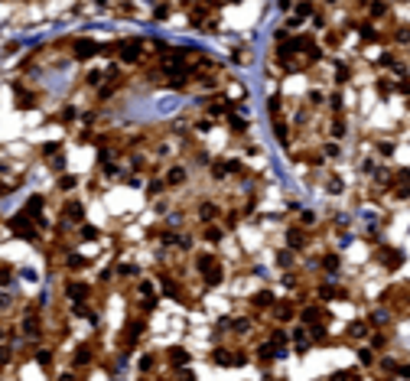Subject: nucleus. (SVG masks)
Wrapping results in <instances>:
<instances>
[{
    "label": "nucleus",
    "instance_id": "nucleus-38",
    "mask_svg": "<svg viewBox=\"0 0 410 381\" xmlns=\"http://www.w3.org/2000/svg\"><path fill=\"white\" fill-rule=\"evenodd\" d=\"M293 254H296V251H290V248H280V251H277V267H280L283 274L293 271V264H296V257H293Z\"/></svg>",
    "mask_w": 410,
    "mask_h": 381
},
{
    "label": "nucleus",
    "instance_id": "nucleus-17",
    "mask_svg": "<svg viewBox=\"0 0 410 381\" xmlns=\"http://www.w3.org/2000/svg\"><path fill=\"white\" fill-rule=\"evenodd\" d=\"M163 362H166V365H170L173 371L193 369V352L186 349V346H170V349L163 352Z\"/></svg>",
    "mask_w": 410,
    "mask_h": 381
},
{
    "label": "nucleus",
    "instance_id": "nucleus-41",
    "mask_svg": "<svg viewBox=\"0 0 410 381\" xmlns=\"http://www.w3.org/2000/svg\"><path fill=\"white\" fill-rule=\"evenodd\" d=\"M75 117H78L75 108H62V111H59L53 121H55V124H65V127H69V124H75Z\"/></svg>",
    "mask_w": 410,
    "mask_h": 381
},
{
    "label": "nucleus",
    "instance_id": "nucleus-23",
    "mask_svg": "<svg viewBox=\"0 0 410 381\" xmlns=\"http://www.w3.org/2000/svg\"><path fill=\"white\" fill-rule=\"evenodd\" d=\"M195 215H199V225H212V222H222V205L212 199H202L195 205Z\"/></svg>",
    "mask_w": 410,
    "mask_h": 381
},
{
    "label": "nucleus",
    "instance_id": "nucleus-35",
    "mask_svg": "<svg viewBox=\"0 0 410 381\" xmlns=\"http://www.w3.org/2000/svg\"><path fill=\"white\" fill-rule=\"evenodd\" d=\"M75 238H78V242H98V238H101V228H95V225L82 222V225L75 228Z\"/></svg>",
    "mask_w": 410,
    "mask_h": 381
},
{
    "label": "nucleus",
    "instance_id": "nucleus-37",
    "mask_svg": "<svg viewBox=\"0 0 410 381\" xmlns=\"http://www.w3.org/2000/svg\"><path fill=\"white\" fill-rule=\"evenodd\" d=\"M326 381H362V369H339V371H332Z\"/></svg>",
    "mask_w": 410,
    "mask_h": 381
},
{
    "label": "nucleus",
    "instance_id": "nucleus-14",
    "mask_svg": "<svg viewBox=\"0 0 410 381\" xmlns=\"http://www.w3.org/2000/svg\"><path fill=\"white\" fill-rule=\"evenodd\" d=\"M277 300H280V296L274 294L270 287H260L258 294H251L248 310L254 313V316H260V313H274V307H277Z\"/></svg>",
    "mask_w": 410,
    "mask_h": 381
},
{
    "label": "nucleus",
    "instance_id": "nucleus-32",
    "mask_svg": "<svg viewBox=\"0 0 410 381\" xmlns=\"http://www.w3.org/2000/svg\"><path fill=\"white\" fill-rule=\"evenodd\" d=\"M332 69H335V72H332V82L339 85V88H342V85H348L352 78H355V72H352V65H348V62H335Z\"/></svg>",
    "mask_w": 410,
    "mask_h": 381
},
{
    "label": "nucleus",
    "instance_id": "nucleus-1",
    "mask_svg": "<svg viewBox=\"0 0 410 381\" xmlns=\"http://www.w3.org/2000/svg\"><path fill=\"white\" fill-rule=\"evenodd\" d=\"M193 264H195V271H199V277H202L205 287H222L225 284V261H222L215 251H199Z\"/></svg>",
    "mask_w": 410,
    "mask_h": 381
},
{
    "label": "nucleus",
    "instance_id": "nucleus-8",
    "mask_svg": "<svg viewBox=\"0 0 410 381\" xmlns=\"http://www.w3.org/2000/svg\"><path fill=\"white\" fill-rule=\"evenodd\" d=\"M7 225H10V232L17 235V238H23V242H39V235H43V222H36V219L26 215L23 209L17 212Z\"/></svg>",
    "mask_w": 410,
    "mask_h": 381
},
{
    "label": "nucleus",
    "instance_id": "nucleus-30",
    "mask_svg": "<svg viewBox=\"0 0 410 381\" xmlns=\"http://www.w3.org/2000/svg\"><path fill=\"white\" fill-rule=\"evenodd\" d=\"M111 271H114V277H118L121 284H127V280H134V277L141 274V267L130 264V261H118V264L111 267Z\"/></svg>",
    "mask_w": 410,
    "mask_h": 381
},
{
    "label": "nucleus",
    "instance_id": "nucleus-16",
    "mask_svg": "<svg viewBox=\"0 0 410 381\" xmlns=\"http://www.w3.org/2000/svg\"><path fill=\"white\" fill-rule=\"evenodd\" d=\"M316 296H319V303H332V300L348 303V300H352V290L342 284H332V280H323V284L316 287Z\"/></svg>",
    "mask_w": 410,
    "mask_h": 381
},
{
    "label": "nucleus",
    "instance_id": "nucleus-48",
    "mask_svg": "<svg viewBox=\"0 0 410 381\" xmlns=\"http://www.w3.org/2000/svg\"><path fill=\"white\" fill-rule=\"evenodd\" d=\"M316 381H326V378H316Z\"/></svg>",
    "mask_w": 410,
    "mask_h": 381
},
{
    "label": "nucleus",
    "instance_id": "nucleus-29",
    "mask_svg": "<svg viewBox=\"0 0 410 381\" xmlns=\"http://www.w3.org/2000/svg\"><path fill=\"white\" fill-rule=\"evenodd\" d=\"M319 267H323V274L332 277L335 271L342 267V254H339V251H323V254H319Z\"/></svg>",
    "mask_w": 410,
    "mask_h": 381
},
{
    "label": "nucleus",
    "instance_id": "nucleus-13",
    "mask_svg": "<svg viewBox=\"0 0 410 381\" xmlns=\"http://www.w3.org/2000/svg\"><path fill=\"white\" fill-rule=\"evenodd\" d=\"M215 332L222 339H241V336H248L251 332V319H244V316H225V319H218V326H215Z\"/></svg>",
    "mask_w": 410,
    "mask_h": 381
},
{
    "label": "nucleus",
    "instance_id": "nucleus-2",
    "mask_svg": "<svg viewBox=\"0 0 410 381\" xmlns=\"http://www.w3.org/2000/svg\"><path fill=\"white\" fill-rule=\"evenodd\" d=\"M143 336H147V316L134 313V316L121 326V336H118V355H121V359L137 349V346L143 342Z\"/></svg>",
    "mask_w": 410,
    "mask_h": 381
},
{
    "label": "nucleus",
    "instance_id": "nucleus-47",
    "mask_svg": "<svg viewBox=\"0 0 410 381\" xmlns=\"http://www.w3.org/2000/svg\"><path fill=\"white\" fill-rule=\"evenodd\" d=\"M3 310H10V296L0 290V313H3Z\"/></svg>",
    "mask_w": 410,
    "mask_h": 381
},
{
    "label": "nucleus",
    "instance_id": "nucleus-4",
    "mask_svg": "<svg viewBox=\"0 0 410 381\" xmlns=\"http://www.w3.org/2000/svg\"><path fill=\"white\" fill-rule=\"evenodd\" d=\"M371 257H375V264L384 271V274H398L400 267L407 264V254L400 251V248H394V244H375V251H371Z\"/></svg>",
    "mask_w": 410,
    "mask_h": 381
},
{
    "label": "nucleus",
    "instance_id": "nucleus-44",
    "mask_svg": "<svg viewBox=\"0 0 410 381\" xmlns=\"http://www.w3.org/2000/svg\"><path fill=\"white\" fill-rule=\"evenodd\" d=\"M153 20H170V3H160V7L153 10Z\"/></svg>",
    "mask_w": 410,
    "mask_h": 381
},
{
    "label": "nucleus",
    "instance_id": "nucleus-27",
    "mask_svg": "<svg viewBox=\"0 0 410 381\" xmlns=\"http://www.w3.org/2000/svg\"><path fill=\"white\" fill-rule=\"evenodd\" d=\"M326 130H329V137L339 144V140L348 134V117L346 115H329V124H326Z\"/></svg>",
    "mask_w": 410,
    "mask_h": 381
},
{
    "label": "nucleus",
    "instance_id": "nucleus-43",
    "mask_svg": "<svg viewBox=\"0 0 410 381\" xmlns=\"http://www.w3.org/2000/svg\"><path fill=\"white\" fill-rule=\"evenodd\" d=\"M157 365H160V355H157V352H147V355H143V359H141V375H147V371H153V369H157Z\"/></svg>",
    "mask_w": 410,
    "mask_h": 381
},
{
    "label": "nucleus",
    "instance_id": "nucleus-7",
    "mask_svg": "<svg viewBox=\"0 0 410 381\" xmlns=\"http://www.w3.org/2000/svg\"><path fill=\"white\" fill-rule=\"evenodd\" d=\"M212 362L218 369H244L251 362V352L238 349V346H215L212 349Z\"/></svg>",
    "mask_w": 410,
    "mask_h": 381
},
{
    "label": "nucleus",
    "instance_id": "nucleus-36",
    "mask_svg": "<svg viewBox=\"0 0 410 381\" xmlns=\"http://www.w3.org/2000/svg\"><path fill=\"white\" fill-rule=\"evenodd\" d=\"M375 157L378 160H391L394 157V150H398V144H394V140H375Z\"/></svg>",
    "mask_w": 410,
    "mask_h": 381
},
{
    "label": "nucleus",
    "instance_id": "nucleus-15",
    "mask_svg": "<svg viewBox=\"0 0 410 381\" xmlns=\"http://www.w3.org/2000/svg\"><path fill=\"white\" fill-rule=\"evenodd\" d=\"M283 238H287V248L290 251H306V244H310V238H313V228H303V225H287V232H283Z\"/></svg>",
    "mask_w": 410,
    "mask_h": 381
},
{
    "label": "nucleus",
    "instance_id": "nucleus-45",
    "mask_svg": "<svg viewBox=\"0 0 410 381\" xmlns=\"http://www.w3.org/2000/svg\"><path fill=\"white\" fill-rule=\"evenodd\" d=\"M59 381H82V371L69 369V371H62V375H59Z\"/></svg>",
    "mask_w": 410,
    "mask_h": 381
},
{
    "label": "nucleus",
    "instance_id": "nucleus-20",
    "mask_svg": "<svg viewBox=\"0 0 410 381\" xmlns=\"http://www.w3.org/2000/svg\"><path fill=\"white\" fill-rule=\"evenodd\" d=\"M222 124L228 127V134H231V137H248V130H251L248 117L241 115V111H235V108H231V111L222 117Z\"/></svg>",
    "mask_w": 410,
    "mask_h": 381
},
{
    "label": "nucleus",
    "instance_id": "nucleus-9",
    "mask_svg": "<svg viewBox=\"0 0 410 381\" xmlns=\"http://www.w3.org/2000/svg\"><path fill=\"white\" fill-rule=\"evenodd\" d=\"M98 355H101L98 339H85V342H78V346H75V352H72V362H69V369H75V371L91 369V365L98 362Z\"/></svg>",
    "mask_w": 410,
    "mask_h": 381
},
{
    "label": "nucleus",
    "instance_id": "nucleus-46",
    "mask_svg": "<svg viewBox=\"0 0 410 381\" xmlns=\"http://www.w3.org/2000/svg\"><path fill=\"white\" fill-rule=\"evenodd\" d=\"M176 381H195L193 369H183V371H176Z\"/></svg>",
    "mask_w": 410,
    "mask_h": 381
},
{
    "label": "nucleus",
    "instance_id": "nucleus-42",
    "mask_svg": "<svg viewBox=\"0 0 410 381\" xmlns=\"http://www.w3.org/2000/svg\"><path fill=\"white\" fill-rule=\"evenodd\" d=\"M10 284H13V264L0 261V290H7Z\"/></svg>",
    "mask_w": 410,
    "mask_h": 381
},
{
    "label": "nucleus",
    "instance_id": "nucleus-28",
    "mask_svg": "<svg viewBox=\"0 0 410 381\" xmlns=\"http://www.w3.org/2000/svg\"><path fill=\"white\" fill-rule=\"evenodd\" d=\"M199 235H202V242L218 244L228 232H225V225H222V222H212V225H199Z\"/></svg>",
    "mask_w": 410,
    "mask_h": 381
},
{
    "label": "nucleus",
    "instance_id": "nucleus-40",
    "mask_svg": "<svg viewBox=\"0 0 410 381\" xmlns=\"http://www.w3.org/2000/svg\"><path fill=\"white\" fill-rule=\"evenodd\" d=\"M55 186H59V192H72L78 186V176H72V173H59Z\"/></svg>",
    "mask_w": 410,
    "mask_h": 381
},
{
    "label": "nucleus",
    "instance_id": "nucleus-26",
    "mask_svg": "<svg viewBox=\"0 0 410 381\" xmlns=\"http://www.w3.org/2000/svg\"><path fill=\"white\" fill-rule=\"evenodd\" d=\"M17 108L20 111H33V108L39 105V92H33V88H26V85H17Z\"/></svg>",
    "mask_w": 410,
    "mask_h": 381
},
{
    "label": "nucleus",
    "instance_id": "nucleus-39",
    "mask_svg": "<svg viewBox=\"0 0 410 381\" xmlns=\"http://www.w3.org/2000/svg\"><path fill=\"white\" fill-rule=\"evenodd\" d=\"M163 192H166V183H163V176L157 173V176H150V183H147V196H150V199H160Z\"/></svg>",
    "mask_w": 410,
    "mask_h": 381
},
{
    "label": "nucleus",
    "instance_id": "nucleus-5",
    "mask_svg": "<svg viewBox=\"0 0 410 381\" xmlns=\"http://www.w3.org/2000/svg\"><path fill=\"white\" fill-rule=\"evenodd\" d=\"M43 329H46L43 307H36V303L23 307V313H20V336L30 339V342H36V339L43 336Z\"/></svg>",
    "mask_w": 410,
    "mask_h": 381
},
{
    "label": "nucleus",
    "instance_id": "nucleus-22",
    "mask_svg": "<svg viewBox=\"0 0 410 381\" xmlns=\"http://www.w3.org/2000/svg\"><path fill=\"white\" fill-rule=\"evenodd\" d=\"M290 342H293V349L300 352V355H306V352L310 349H316V339H313V332H310V329L303 326H296V329H290Z\"/></svg>",
    "mask_w": 410,
    "mask_h": 381
},
{
    "label": "nucleus",
    "instance_id": "nucleus-25",
    "mask_svg": "<svg viewBox=\"0 0 410 381\" xmlns=\"http://www.w3.org/2000/svg\"><path fill=\"white\" fill-rule=\"evenodd\" d=\"M163 183H166V189H179L189 183V173H186L183 163H173V167H166V173H160Z\"/></svg>",
    "mask_w": 410,
    "mask_h": 381
},
{
    "label": "nucleus",
    "instance_id": "nucleus-18",
    "mask_svg": "<svg viewBox=\"0 0 410 381\" xmlns=\"http://www.w3.org/2000/svg\"><path fill=\"white\" fill-rule=\"evenodd\" d=\"M69 53H72V59H78V62H85V59H91V56L105 53V46L95 40H72V46H69Z\"/></svg>",
    "mask_w": 410,
    "mask_h": 381
},
{
    "label": "nucleus",
    "instance_id": "nucleus-6",
    "mask_svg": "<svg viewBox=\"0 0 410 381\" xmlns=\"http://www.w3.org/2000/svg\"><path fill=\"white\" fill-rule=\"evenodd\" d=\"M157 277H160V287H163V294L170 296V300H176V303H183V307H195L193 303V294L183 287V280L176 274H170L166 267H157Z\"/></svg>",
    "mask_w": 410,
    "mask_h": 381
},
{
    "label": "nucleus",
    "instance_id": "nucleus-11",
    "mask_svg": "<svg viewBox=\"0 0 410 381\" xmlns=\"http://www.w3.org/2000/svg\"><path fill=\"white\" fill-rule=\"evenodd\" d=\"M85 222V202L82 199H65L62 202V212H59V232H65V228H78V225Z\"/></svg>",
    "mask_w": 410,
    "mask_h": 381
},
{
    "label": "nucleus",
    "instance_id": "nucleus-12",
    "mask_svg": "<svg viewBox=\"0 0 410 381\" xmlns=\"http://www.w3.org/2000/svg\"><path fill=\"white\" fill-rule=\"evenodd\" d=\"M62 294H65V300H69V303H88V300H91V294H95V287L88 284V280H82V277H65Z\"/></svg>",
    "mask_w": 410,
    "mask_h": 381
},
{
    "label": "nucleus",
    "instance_id": "nucleus-33",
    "mask_svg": "<svg viewBox=\"0 0 410 381\" xmlns=\"http://www.w3.org/2000/svg\"><path fill=\"white\" fill-rule=\"evenodd\" d=\"M33 355H36V365H39V369H43V371H49V369H53V355H55V349H53V346H49V349H43V346H36V349H33Z\"/></svg>",
    "mask_w": 410,
    "mask_h": 381
},
{
    "label": "nucleus",
    "instance_id": "nucleus-34",
    "mask_svg": "<svg viewBox=\"0 0 410 381\" xmlns=\"http://www.w3.org/2000/svg\"><path fill=\"white\" fill-rule=\"evenodd\" d=\"M323 189L332 192V196H342V192H346V183H342V176H339V173H326Z\"/></svg>",
    "mask_w": 410,
    "mask_h": 381
},
{
    "label": "nucleus",
    "instance_id": "nucleus-21",
    "mask_svg": "<svg viewBox=\"0 0 410 381\" xmlns=\"http://www.w3.org/2000/svg\"><path fill=\"white\" fill-rule=\"evenodd\" d=\"M270 316L277 319L280 326H287V323H293V319H300V303H296V300H277V307H274Z\"/></svg>",
    "mask_w": 410,
    "mask_h": 381
},
{
    "label": "nucleus",
    "instance_id": "nucleus-24",
    "mask_svg": "<svg viewBox=\"0 0 410 381\" xmlns=\"http://www.w3.org/2000/svg\"><path fill=\"white\" fill-rule=\"evenodd\" d=\"M368 336H371V323L362 316V319H352V323H348L342 339H346V342H368Z\"/></svg>",
    "mask_w": 410,
    "mask_h": 381
},
{
    "label": "nucleus",
    "instance_id": "nucleus-31",
    "mask_svg": "<svg viewBox=\"0 0 410 381\" xmlns=\"http://www.w3.org/2000/svg\"><path fill=\"white\" fill-rule=\"evenodd\" d=\"M358 369H378V352L371 349V346H362L358 349Z\"/></svg>",
    "mask_w": 410,
    "mask_h": 381
},
{
    "label": "nucleus",
    "instance_id": "nucleus-3",
    "mask_svg": "<svg viewBox=\"0 0 410 381\" xmlns=\"http://www.w3.org/2000/svg\"><path fill=\"white\" fill-rule=\"evenodd\" d=\"M147 49H150V40H118L114 46H108L105 53H114L124 65H141Z\"/></svg>",
    "mask_w": 410,
    "mask_h": 381
},
{
    "label": "nucleus",
    "instance_id": "nucleus-10",
    "mask_svg": "<svg viewBox=\"0 0 410 381\" xmlns=\"http://www.w3.org/2000/svg\"><path fill=\"white\" fill-rule=\"evenodd\" d=\"M300 323L306 329H323L329 326V310L319 303V300H313V303H303L300 307Z\"/></svg>",
    "mask_w": 410,
    "mask_h": 381
},
{
    "label": "nucleus",
    "instance_id": "nucleus-19",
    "mask_svg": "<svg viewBox=\"0 0 410 381\" xmlns=\"http://www.w3.org/2000/svg\"><path fill=\"white\" fill-rule=\"evenodd\" d=\"M251 355H254V362H258V365H264V369H267V365H274V362L280 359V355H283V349L277 346V342H270V339H264V342H260V346H258L254 352H251Z\"/></svg>",
    "mask_w": 410,
    "mask_h": 381
}]
</instances>
